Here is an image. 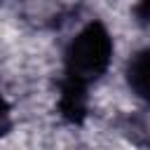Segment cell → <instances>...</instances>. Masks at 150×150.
Listing matches in <instances>:
<instances>
[{"instance_id":"6da1fadb","label":"cell","mask_w":150,"mask_h":150,"mask_svg":"<svg viewBox=\"0 0 150 150\" xmlns=\"http://www.w3.org/2000/svg\"><path fill=\"white\" fill-rule=\"evenodd\" d=\"M108 38L105 33L101 30V26H89L75 42H73V49H70V56H68V63H70V91L68 94H75L80 96L82 91V84L87 82V77H91L94 73L103 70L105 63H108ZM96 77V75H94Z\"/></svg>"},{"instance_id":"7a4b0ae2","label":"cell","mask_w":150,"mask_h":150,"mask_svg":"<svg viewBox=\"0 0 150 150\" xmlns=\"http://www.w3.org/2000/svg\"><path fill=\"white\" fill-rule=\"evenodd\" d=\"M129 80L136 87L138 96H145L150 101V52H143L138 54V59H134Z\"/></svg>"},{"instance_id":"3957f363","label":"cell","mask_w":150,"mask_h":150,"mask_svg":"<svg viewBox=\"0 0 150 150\" xmlns=\"http://www.w3.org/2000/svg\"><path fill=\"white\" fill-rule=\"evenodd\" d=\"M2 117H5V112H2V101H0V127H2Z\"/></svg>"}]
</instances>
